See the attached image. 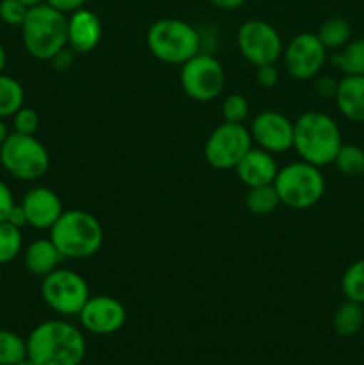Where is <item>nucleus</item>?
<instances>
[{
    "label": "nucleus",
    "mask_w": 364,
    "mask_h": 365,
    "mask_svg": "<svg viewBox=\"0 0 364 365\" xmlns=\"http://www.w3.org/2000/svg\"><path fill=\"white\" fill-rule=\"evenodd\" d=\"M39 128V114L32 107L24 106L13 116V132L25 135H36Z\"/></svg>",
    "instance_id": "nucleus-31"
},
{
    "label": "nucleus",
    "mask_w": 364,
    "mask_h": 365,
    "mask_svg": "<svg viewBox=\"0 0 364 365\" xmlns=\"http://www.w3.org/2000/svg\"><path fill=\"white\" fill-rule=\"evenodd\" d=\"M332 63L345 75H364V38L350 39L338 53H334Z\"/></svg>",
    "instance_id": "nucleus-22"
},
{
    "label": "nucleus",
    "mask_w": 364,
    "mask_h": 365,
    "mask_svg": "<svg viewBox=\"0 0 364 365\" xmlns=\"http://www.w3.org/2000/svg\"><path fill=\"white\" fill-rule=\"evenodd\" d=\"M74 53L75 52L70 48V46H66L64 50H61V52L57 53V56L52 59L54 68H56V70H59V71L68 70V68L74 64Z\"/></svg>",
    "instance_id": "nucleus-36"
},
{
    "label": "nucleus",
    "mask_w": 364,
    "mask_h": 365,
    "mask_svg": "<svg viewBox=\"0 0 364 365\" xmlns=\"http://www.w3.org/2000/svg\"><path fill=\"white\" fill-rule=\"evenodd\" d=\"M41 296L50 310L64 317L79 316L82 307L89 299L88 282L71 269L57 267L43 277Z\"/></svg>",
    "instance_id": "nucleus-8"
},
{
    "label": "nucleus",
    "mask_w": 364,
    "mask_h": 365,
    "mask_svg": "<svg viewBox=\"0 0 364 365\" xmlns=\"http://www.w3.org/2000/svg\"><path fill=\"white\" fill-rule=\"evenodd\" d=\"M6 63H7V53H6V48H4V45L0 43V73H4Z\"/></svg>",
    "instance_id": "nucleus-40"
},
{
    "label": "nucleus",
    "mask_w": 364,
    "mask_h": 365,
    "mask_svg": "<svg viewBox=\"0 0 364 365\" xmlns=\"http://www.w3.org/2000/svg\"><path fill=\"white\" fill-rule=\"evenodd\" d=\"M257 84L264 89H271L278 84L280 78V71H278L277 64H263L257 66Z\"/></svg>",
    "instance_id": "nucleus-32"
},
{
    "label": "nucleus",
    "mask_w": 364,
    "mask_h": 365,
    "mask_svg": "<svg viewBox=\"0 0 364 365\" xmlns=\"http://www.w3.org/2000/svg\"><path fill=\"white\" fill-rule=\"evenodd\" d=\"M24 237H21V228L2 221L0 223V266L9 264L21 253Z\"/></svg>",
    "instance_id": "nucleus-28"
},
{
    "label": "nucleus",
    "mask_w": 364,
    "mask_h": 365,
    "mask_svg": "<svg viewBox=\"0 0 364 365\" xmlns=\"http://www.w3.org/2000/svg\"><path fill=\"white\" fill-rule=\"evenodd\" d=\"M0 284H2V269H0Z\"/></svg>",
    "instance_id": "nucleus-43"
},
{
    "label": "nucleus",
    "mask_w": 364,
    "mask_h": 365,
    "mask_svg": "<svg viewBox=\"0 0 364 365\" xmlns=\"http://www.w3.org/2000/svg\"><path fill=\"white\" fill-rule=\"evenodd\" d=\"M316 36L327 50H341L352 39V29L345 18H328L320 25Z\"/></svg>",
    "instance_id": "nucleus-23"
},
{
    "label": "nucleus",
    "mask_w": 364,
    "mask_h": 365,
    "mask_svg": "<svg viewBox=\"0 0 364 365\" xmlns=\"http://www.w3.org/2000/svg\"><path fill=\"white\" fill-rule=\"evenodd\" d=\"M61 260H63V255H61L59 250L56 248V245H54L50 237L36 239V241H32L25 248L24 253V262L27 271L39 278L56 271L59 267Z\"/></svg>",
    "instance_id": "nucleus-19"
},
{
    "label": "nucleus",
    "mask_w": 364,
    "mask_h": 365,
    "mask_svg": "<svg viewBox=\"0 0 364 365\" xmlns=\"http://www.w3.org/2000/svg\"><path fill=\"white\" fill-rule=\"evenodd\" d=\"M25 106V89L14 77L0 73V120L13 118Z\"/></svg>",
    "instance_id": "nucleus-21"
},
{
    "label": "nucleus",
    "mask_w": 364,
    "mask_h": 365,
    "mask_svg": "<svg viewBox=\"0 0 364 365\" xmlns=\"http://www.w3.org/2000/svg\"><path fill=\"white\" fill-rule=\"evenodd\" d=\"M282 205L305 210L316 205L325 195V177L321 168L298 160L278 170L273 182Z\"/></svg>",
    "instance_id": "nucleus-6"
},
{
    "label": "nucleus",
    "mask_w": 364,
    "mask_h": 365,
    "mask_svg": "<svg viewBox=\"0 0 364 365\" xmlns=\"http://www.w3.org/2000/svg\"><path fill=\"white\" fill-rule=\"evenodd\" d=\"M0 164L16 180H39L49 171L50 155L36 135L11 132L0 146Z\"/></svg>",
    "instance_id": "nucleus-7"
},
{
    "label": "nucleus",
    "mask_w": 364,
    "mask_h": 365,
    "mask_svg": "<svg viewBox=\"0 0 364 365\" xmlns=\"http://www.w3.org/2000/svg\"><path fill=\"white\" fill-rule=\"evenodd\" d=\"M363 324V305H359V303L355 302H350V299L341 303V305L335 309L334 316H332V327H334V331L338 335H341V337H353L355 334H359Z\"/></svg>",
    "instance_id": "nucleus-20"
},
{
    "label": "nucleus",
    "mask_w": 364,
    "mask_h": 365,
    "mask_svg": "<svg viewBox=\"0 0 364 365\" xmlns=\"http://www.w3.org/2000/svg\"><path fill=\"white\" fill-rule=\"evenodd\" d=\"M338 82H339L338 78L330 77V75L318 78L316 82L318 95H320L321 98H334L335 91H338Z\"/></svg>",
    "instance_id": "nucleus-34"
},
{
    "label": "nucleus",
    "mask_w": 364,
    "mask_h": 365,
    "mask_svg": "<svg viewBox=\"0 0 364 365\" xmlns=\"http://www.w3.org/2000/svg\"><path fill=\"white\" fill-rule=\"evenodd\" d=\"M293 148L305 163L323 168L334 163L343 145L335 120L321 110H307L295 121Z\"/></svg>",
    "instance_id": "nucleus-2"
},
{
    "label": "nucleus",
    "mask_w": 364,
    "mask_h": 365,
    "mask_svg": "<svg viewBox=\"0 0 364 365\" xmlns=\"http://www.w3.org/2000/svg\"><path fill=\"white\" fill-rule=\"evenodd\" d=\"M248 100L243 95H228L221 106V116L228 123H243L248 116Z\"/></svg>",
    "instance_id": "nucleus-29"
},
{
    "label": "nucleus",
    "mask_w": 364,
    "mask_h": 365,
    "mask_svg": "<svg viewBox=\"0 0 364 365\" xmlns=\"http://www.w3.org/2000/svg\"><path fill=\"white\" fill-rule=\"evenodd\" d=\"M27 356L36 365H81L86 356V339L68 321H43L29 334Z\"/></svg>",
    "instance_id": "nucleus-1"
},
{
    "label": "nucleus",
    "mask_w": 364,
    "mask_h": 365,
    "mask_svg": "<svg viewBox=\"0 0 364 365\" xmlns=\"http://www.w3.org/2000/svg\"><path fill=\"white\" fill-rule=\"evenodd\" d=\"M20 29L25 50L38 61H52L68 46V14L45 2L29 7Z\"/></svg>",
    "instance_id": "nucleus-3"
},
{
    "label": "nucleus",
    "mask_w": 364,
    "mask_h": 365,
    "mask_svg": "<svg viewBox=\"0 0 364 365\" xmlns=\"http://www.w3.org/2000/svg\"><path fill=\"white\" fill-rule=\"evenodd\" d=\"M213 6H216L218 9H223V11H234L239 9L246 0H209Z\"/></svg>",
    "instance_id": "nucleus-38"
},
{
    "label": "nucleus",
    "mask_w": 364,
    "mask_h": 365,
    "mask_svg": "<svg viewBox=\"0 0 364 365\" xmlns=\"http://www.w3.org/2000/svg\"><path fill=\"white\" fill-rule=\"evenodd\" d=\"M284 66L293 78L310 81L316 77L327 61V48L313 32L295 36L282 52Z\"/></svg>",
    "instance_id": "nucleus-12"
},
{
    "label": "nucleus",
    "mask_w": 364,
    "mask_h": 365,
    "mask_svg": "<svg viewBox=\"0 0 364 365\" xmlns=\"http://www.w3.org/2000/svg\"><path fill=\"white\" fill-rule=\"evenodd\" d=\"M27 356V339L0 328V365H14Z\"/></svg>",
    "instance_id": "nucleus-25"
},
{
    "label": "nucleus",
    "mask_w": 364,
    "mask_h": 365,
    "mask_svg": "<svg viewBox=\"0 0 364 365\" xmlns=\"http://www.w3.org/2000/svg\"><path fill=\"white\" fill-rule=\"evenodd\" d=\"M341 291L346 299L364 305V259L346 267L341 280Z\"/></svg>",
    "instance_id": "nucleus-26"
},
{
    "label": "nucleus",
    "mask_w": 364,
    "mask_h": 365,
    "mask_svg": "<svg viewBox=\"0 0 364 365\" xmlns=\"http://www.w3.org/2000/svg\"><path fill=\"white\" fill-rule=\"evenodd\" d=\"M102 39V21L93 11H75L68 16V46L75 53H88L98 46Z\"/></svg>",
    "instance_id": "nucleus-16"
},
{
    "label": "nucleus",
    "mask_w": 364,
    "mask_h": 365,
    "mask_svg": "<svg viewBox=\"0 0 364 365\" xmlns=\"http://www.w3.org/2000/svg\"><path fill=\"white\" fill-rule=\"evenodd\" d=\"M9 134H11V132H9V128H7L6 121L0 120V146L4 145V141H6L7 135H9Z\"/></svg>",
    "instance_id": "nucleus-39"
},
{
    "label": "nucleus",
    "mask_w": 364,
    "mask_h": 365,
    "mask_svg": "<svg viewBox=\"0 0 364 365\" xmlns=\"http://www.w3.org/2000/svg\"><path fill=\"white\" fill-rule=\"evenodd\" d=\"M14 205H16V202H14L13 191H11L6 182L0 180V223L7 220Z\"/></svg>",
    "instance_id": "nucleus-33"
},
{
    "label": "nucleus",
    "mask_w": 364,
    "mask_h": 365,
    "mask_svg": "<svg viewBox=\"0 0 364 365\" xmlns=\"http://www.w3.org/2000/svg\"><path fill=\"white\" fill-rule=\"evenodd\" d=\"M246 209L256 216H268L275 212L280 205V198L277 195V189L273 184L259 185V187H250L246 192Z\"/></svg>",
    "instance_id": "nucleus-24"
},
{
    "label": "nucleus",
    "mask_w": 364,
    "mask_h": 365,
    "mask_svg": "<svg viewBox=\"0 0 364 365\" xmlns=\"http://www.w3.org/2000/svg\"><path fill=\"white\" fill-rule=\"evenodd\" d=\"M252 146L253 141L250 128H246L243 123L223 121L207 138L203 145V157L214 170H236L239 160L246 155Z\"/></svg>",
    "instance_id": "nucleus-9"
},
{
    "label": "nucleus",
    "mask_w": 364,
    "mask_h": 365,
    "mask_svg": "<svg viewBox=\"0 0 364 365\" xmlns=\"http://www.w3.org/2000/svg\"><path fill=\"white\" fill-rule=\"evenodd\" d=\"M6 221H7V223L14 225V227H18V228L29 227L27 216H25V210H24V207L20 205V203H16V205L13 207V210H11Z\"/></svg>",
    "instance_id": "nucleus-37"
},
{
    "label": "nucleus",
    "mask_w": 364,
    "mask_h": 365,
    "mask_svg": "<svg viewBox=\"0 0 364 365\" xmlns=\"http://www.w3.org/2000/svg\"><path fill=\"white\" fill-rule=\"evenodd\" d=\"M252 141L270 153H282L293 148L295 125L277 110H263L257 114L250 127Z\"/></svg>",
    "instance_id": "nucleus-14"
},
{
    "label": "nucleus",
    "mask_w": 364,
    "mask_h": 365,
    "mask_svg": "<svg viewBox=\"0 0 364 365\" xmlns=\"http://www.w3.org/2000/svg\"><path fill=\"white\" fill-rule=\"evenodd\" d=\"M20 2H24L27 7H34L38 6V4H43L45 0H20Z\"/></svg>",
    "instance_id": "nucleus-41"
},
{
    "label": "nucleus",
    "mask_w": 364,
    "mask_h": 365,
    "mask_svg": "<svg viewBox=\"0 0 364 365\" xmlns=\"http://www.w3.org/2000/svg\"><path fill=\"white\" fill-rule=\"evenodd\" d=\"M332 164L346 177H359L364 173V150L357 145H341Z\"/></svg>",
    "instance_id": "nucleus-27"
},
{
    "label": "nucleus",
    "mask_w": 364,
    "mask_h": 365,
    "mask_svg": "<svg viewBox=\"0 0 364 365\" xmlns=\"http://www.w3.org/2000/svg\"><path fill=\"white\" fill-rule=\"evenodd\" d=\"M334 100L346 120L364 123V75H345L339 78Z\"/></svg>",
    "instance_id": "nucleus-18"
},
{
    "label": "nucleus",
    "mask_w": 364,
    "mask_h": 365,
    "mask_svg": "<svg viewBox=\"0 0 364 365\" xmlns=\"http://www.w3.org/2000/svg\"><path fill=\"white\" fill-rule=\"evenodd\" d=\"M20 205L24 207L29 227L36 230H50L64 212L59 195L43 185L29 189Z\"/></svg>",
    "instance_id": "nucleus-15"
},
{
    "label": "nucleus",
    "mask_w": 364,
    "mask_h": 365,
    "mask_svg": "<svg viewBox=\"0 0 364 365\" xmlns=\"http://www.w3.org/2000/svg\"><path fill=\"white\" fill-rule=\"evenodd\" d=\"M86 2H88V0H45V4H49L54 9L61 11V13L64 14H71L75 13V11L82 9V7L86 6Z\"/></svg>",
    "instance_id": "nucleus-35"
},
{
    "label": "nucleus",
    "mask_w": 364,
    "mask_h": 365,
    "mask_svg": "<svg viewBox=\"0 0 364 365\" xmlns=\"http://www.w3.org/2000/svg\"><path fill=\"white\" fill-rule=\"evenodd\" d=\"M236 173L248 189L259 187V185L273 184L278 173V166L273 159V153L266 152L259 146L257 148L252 146L236 166Z\"/></svg>",
    "instance_id": "nucleus-17"
},
{
    "label": "nucleus",
    "mask_w": 364,
    "mask_h": 365,
    "mask_svg": "<svg viewBox=\"0 0 364 365\" xmlns=\"http://www.w3.org/2000/svg\"><path fill=\"white\" fill-rule=\"evenodd\" d=\"M50 239L63 259L84 260L100 252L103 228L96 216L88 210L70 209L64 210L50 228Z\"/></svg>",
    "instance_id": "nucleus-4"
},
{
    "label": "nucleus",
    "mask_w": 364,
    "mask_h": 365,
    "mask_svg": "<svg viewBox=\"0 0 364 365\" xmlns=\"http://www.w3.org/2000/svg\"><path fill=\"white\" fill-rule=\"evenodd\" d=\"M14 365H36L34 362H32L31 359H29V356H25L24 360H20V362H16Z\"/></svg>",
    "instance_id": "nucleus-42"
},
{
    "label": "nucleus",
    "mask_w": 364,
    "mask_h": 365,
    "mask_svg": "<svg viewBox=\"0 0 364 365\" xmlns=\"http://www.w3.org/2000/svg\"><path fill=\"white\" fill-rule=\"evenodd\" d=\"M238 48L253 66L275 64L284 52L278 31L264 20H246L239 27Z\"/></svg>",
    "instance_id": "nucleus-11"
},
{
    "label": "nucleus",
    "mask_w": 364,
    "mask_h": 365,
    "mask_svg": "<svg viewBox=\"0 0 364 365\" xmlns=\"http://www.w3.org/2000/svg\"><path fill=\"white\" fill-rule=\"evenodd\" d=\"M146 46L161 63L182 66L200 52L202 39L198 31L188 21L177 18H161L146 32Z\"/></svg>",
    "instance_id": "nucleus-5"
},
{
    "label": "nucleus",
    "mask_w": 364,
    "mask_h": 365,
    "mask_svg": "<svg viewBox=\"0 0 364 365\" xmlns=\"http://www.w3.org/2000/svg\"><path fill=\"white\" fill-rule=\"evenodd\" d=\"M77 317L82 328L89 334L113 335L123 328L127 321V310L116 298L106 294L89 296Z\"/></svg>",
    "instance_id": "nucleus-13"
},
{
    "label": "nucleus",
    "mask_w": 364,
    "mask_h": 365,
    "mask_svg": "<svg viewBox=\"0 0 364 365\" xmlns=\"http://www.w3.org/2000/svg\"><path fill=\"white\" fill-rule=\"evenodd\" d=\"M225 70L211 53L198 52L181 66V86L195 102H211L223 93Z\"/></svg>",
    "instance_id": "nucleus-10"
},
{
    "label": "nucleus",
    "mask_w": 364,
    "mask_h": 365,
    "mask_svg": "<svg viewBox=\"0 0 364 365\" xmlns=\"http://www.w3.org/2000/svg\"><path fill=\"white\" fill-rule=\"evenodd\" d=\"M29 7L20 0H0V20L9 27H21Z\"/></svg>",
    "instance_id": "nucleus-30"
}]
</instances>
